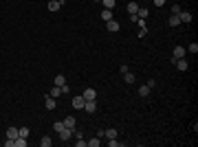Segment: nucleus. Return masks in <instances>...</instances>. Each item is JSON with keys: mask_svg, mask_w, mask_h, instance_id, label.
Listing matches in <instances>:
<instances>
[{"mask_svg": "<svg viewBox=\"0 0 198 147\" xmlns=\"http://www.w3.org/2000/svg\"><path fill=\"white\" fill-rule=\"evenodd\" d=\"M167 24H169V27H178V24H181V18H178V15H172V18L167 20Z\"/></svg>", "mask_w": 198, "mask_h": 147, "instance_id": "nucleus-17", "label": "nucleus"}, {"mask_svg": "<svg viewBox=\"0 0 198 147\" xmlns=\"http://www.w3.org/2000/svg\"><path fill=\"white\" fill-rule=\"evenodd\" d=\"M101 18H104L106 22L112 20V18H115V15H112V9H104V11H101Z\"/></svg>", "mask_w": 198, "mask_h": 147, "instance_id": "nucleus-18", "label": "nucleus"}, {"mask_svg": "<svg viewBox=\"0 0 198 147\" xmlns=\"http://www.w3.org/2000/svg\"><path fill=\"white\" fill-rule=\"evenodd\" d=\"M104 136L110 141V138H117V130L115 128H108V130H104Z\"/></svg>", "mask_w": 198, "mask_h": 147, "instance_id": "nucleus-14", "label": "nucleus"}, {"mask_svg": "<svg viewBox=\"0 0 198 147\" xmlns=\"http://www.w3.org/2000/svg\"><path fill=\"white\" fill-rule=\"evenodd\" d=\"M106 29H108V31H112V33H115V31H119V22H117L115 18H112V20H108V22H106Z\"/></svg>", "mask_w": 198, "mask_h": 147, "instance_id": "nucleus-9", "label": "nucleus"}, {"mask_svg": "<svg viewBox=\"0 0 198 147\" xmlns=\"http://www.w3.org/2000/svg\"><path fill=\"white\" fill-rule=\"evenodd\" d=\"M60 90H62V94H68V92H70V88H68V84H64V86H60Z\"/></svg>", "mask_w": 198, "mask_h": 147, "instance_id": "nucleus-29", "label": "nucleus"}, {"mask_svg": "<svg viewBox=\"0 0 198 147\" xmlns=\"http://www.w3.org/2000/svg\"><path fill=\"white\" fill-rule=\"evenodd\" d=\"M187 53H198V44H196V42H191V44H189Z\"/></svg>", "mask_w": 198, "mask_h": 147, "instance_id": "nucleus-26", "label": "nucleus"}, {"mask_svg": "<svg viewBox=\"0 0 198 147\" xmlns=\"http://www.w3.org/2000/svg\"><path fill=\"white\" fill-rule=\"evenodd\" d=\"M75 123H77L75 116H66V119H64V128H68V130H73V132H75Z\"/></svg>", "mask_w": 198, "mask_h": 147, "instance_id": "nucleus-5", "label": "nucleus"}, {"mask_svg": "<svg viewBox=\"0 0 198 147\" xmlns=\"http://www.w3.org/2000/svg\"><path fill=\"white\" fill-rule=\"evenodd\" d=\"M108 145H110V147H119L121 143H119V141H115V138H110V141H108Z\"/></svg>", "mask_w": 198, "mask_h": 147, "instance_id": "nucleus-30", "label": "nucleus"}, {"mask_svg": "<svg viewBox=\"0 0 198 147\" xmlns=\"http://www.w3.org/2000/svg\"><path fill=\"white\" fill-rule=\"evenodd\" d=\"M95 2H101V0H95Z\"/></svg>", "mask_w": 198, "mask_h": 147, "instance_id": "nucleus-33", "label": "nucleus"}, {"mask_svg": "<svg viewBox=\"0 0 198 147\" xmlns=\"http://www.w3.org/2000/svg\"><path fill=\"white\" fill-rule=\"evenodd\" d=\"M18 132H20V136H24V138L29 136V128H18Z\"/></svg>", "mask_w": 198, "mask_h": 147, "instance_id": "nucleus-28", "label": "nucleus"}, {"mask_svg": "<svg viewBox=\"0 0 198 147\" xmlns=\"http://www.w3.org/2000/svg\"><path fill=\"white\" fill-rule=\"evenodd\" d=\"M88 145H90V147H99V145H101V141H99V136H95V138L88 141Z\"/></svg>", "mask_w": 198, "mask_h": 147, "instance_id": "nucleus-22", "label": "nucleus"}, {"mask_svg": "<svg viewBox=\"0 0 198 147\" xmlns=\"http://www.w3.org/2000/svg\"><path fill=\"white\" fill-rule=\"evenodd\" d=\"M152 5H154V7H163V5H165V0H152Z\"/></svg>", "mask_w": 198, "mask_h": 147, "instance_id": "nucleus-31", "label": "nucleus"}, {"mask_svg": "<svg viewBox=\"0 0 198 147\" xmlns=\"http://www.w3.org/2000/svg\"><path fill=\"white\" fill-rule=\"evenodd\" d=\"M178 18H181V22H191V20H194V15H191L189 11H181Z\"/></svg>", "mask_w": 198, "mask_h": 147, "instance_id": "nucleus-10", "label": "nucleus"}, {"mask_svg": "<svg viewBox=\"0 0 198 147\" xmlns=\"http://www.w3.org/2000/svg\"><path fill=\"white\" fill-rule=\"evenodd\" d=\"M70 136H75V132L68 130V128H64V130L60 132V138H62V141H70Z\"/></svg>", "mask_w": 198, "mask_h": 147, "instance_id": "nucleus-7", "label": "nucleus"}, {"mask_svg": "<svg viewBox=\"0 0 198 147\" xmlns=\"http://www.w3.org/2000/svg\"><path fill=\"white\" fill-rule=\"evenodd\" d=\"M44 108H46V110H53V108H55V99H53L51 94L44 97Z\"/></svg>", "mask_w": 198, "mask_h": 147, "instance_id": "nucleus-6", "label": "nucleus"}, {"mask_svg": "<svg viewBox=\"0 0 198 147\" xmlns=\"http://www.w3.org/2000/svg\"><path fill=\"white\" fill-rule=\"evenodd\" d=\"M53 128H55V132H62V130H64V121H57V123H53Z\"/></svg>", "mask_w": 198, "mask_h": 147, "instance_id": "nucleus-27", "label": "nucleus"}, {"mask_svg": "<svg viewBox=\"0 0 198 147\" xmlns=\"http://www.w3.org/2000/svg\"><path fill=\"white\" fill-rule=\"evenodd\" d=\"M101 5H104V9H112L115 7V0H101Z\"/></svg>", "mask_w": 198, "mask_h": 147, "instance_id": "nucleus-23", "label": "nucleus"}, {"mask_svg": "<svg viewBox=\"0 0 198 147\" xmlns=\"http://www.w3.org/2000/svg\"><path fill=\"white\" fill-rule=\"evenodd\" d=\"M185 55H187V51H185V48H183V46H176V48H174V55H172V62H176V59H183Z\"/></svg>", "mask_w": 198, "mask_h": 147, "instance_id": "nucleus-2", "label": "nucleus"}, {"mask_svg": "<svg viewBox=\"0 0 198 147\" xmlns=\"http://www.w3.org/2000/svg\"><path fill=\"white\" fill-rule=\"evenodd\" d=\"M62 94V90H60V86H55V88H51V97L55 99V97H60Z\"/></svg>", "mask_w": 198, "mask_h": 147, "instance_id": "nucleus-24", "label": "nucleus"}, {"mask_svg": "<svg viewBox=\"0 0 198 147\" xmlns=\"http://www.w3.org/2000/svg\"><path fill=\"white\" fill-rule=\"evenodd\" d=\"M137 11H139V2H134V0H132V2L128 5V13H130V15H137Z\"/></svg>", "mask_w": 198, "mask_h": 147, "instance_id": "nucleus-11", "label": "nucleus"}, {"mask_svg": "<svg viewBox=\"0 0 198 147\" xmlns=\"http://www.w3.org/2000/svg\"><path fill=\"white\" fill-rule=\"evenodd\" d=\"M13 145H16V147H24V145H27V138H24V136H18V138H13Z\"/></svg>", "mask_w": 198, "mask_h": 147, "instance_id": "nucleus-16", "label": "nucleus"}, {"mask_svg": "<svg viewBox=\"0 0 198 147\" xmlns=\"http://www.w3.org/2000/svg\"><path fill=\"white\" fill-rule=\"evenodd\" d=\"M18 136H20L18 128H7V138H18Z\"/></svg>", "mask_w": 198, "mask_h": 147, "instance_id": "nucleus-13", "label": "nucleus"}, {"mask_svg": "<svg viewBox=\"0 0 198 147\" xmlns=\"http://www.w3.org/2000/svg\"><path fill=\"white\" fill-rule=\"evenodd\" d=\"M84 110H86L88 114L97 112V101H86V103H84Z\"/></svg>", "mask_w": 198, "mask_h": 147, "instance_id": "nucleus-8", "label": "nucleus"}, {"mask_svg": "<svg viewBox=\"0 0 198 147\" xmlns=\"http://www.w3.org/2000/svg\"><path fill=\"white\" fill-rule=\"evenodd\" d=\"M82 97H84L86 101H97V90H95V88H86Z\"/></svg>", "mask_w": 198, "mask_h": 147, "instance_id": "nucleus-1", "label": "nucleus"}, {"mask_svg": "<svg viewBox=\"0 0 198 147\" xmlns=\"http://www.w3.org/2000/svg\"><path fill=\"white\" fill-rule=\"evenodd\" d=\"M183 9H181V5H172V15H178Z\"/></svg>", "mask_w": 198, "mask_h": 147, "instance_id": "nucleus-25", "label": "nucleus"}, {"mask_svg": "<svg viewBox=\"0 0 198 147\" xmlns=\"http://www.w3.org/2000/svg\"><path fill=\"white\" fill-rule=\"evenodd\" d=\"M53 84H55V86H64V84H66V77H64V75H55Z\"/></svg>", "mask_w": 198, "mask_h": 147, "instance_id": "nucleus-19", "label": "nucleus"}, {"mask_svg": "<svg viewBox=\"0 0 198 147\" xmlns=\"http://www.w3.org/2000/svg\"><path fill=\"white\" fill-rule=\"evenodd\" d=\"M51 143H53L51 136H42V138H40V145H42V147H51Z\"/></svg>", "mask_w": 198, "mask_h": 147, "instance_id": "nucleus-20", "label": "nucleus"}, {"mask_svg": "<svg viewBox=\"0 0 198 147\" xmlns=\"http://www.w3.org/2000/svg\"><path fill=\"white\" fill-rule=\"evenodd\" d=\"M174 64H176V70H187V62H185V57H183V59H176Z\"/></svg>", "mask_w": 198, "mask_h": 147, "instance_id": "nucleus-15", "label": "nucleus"}, {"mask_svg": "<svg viewBox=\"0 0 198 147\" xmlns=\"http://www.w3.org/2000/svg\"><path fill=\"white\" fill-rule=\"evenodd\" d=\"M84 103H86V99L79 94V97H73V108L75 110H84Z\"/></svg>", "mask_w": 198, "mask_h": 147, "instance_id": "nucleus-3", "label": "nucleus"}, {"mask_svg": "<svg viewBox=\"0 0 198 147\" xmlns=\"http://www.w3.org/2000/svg\"><path fill=\"white\" fill-rule=\"evenodd\" d=\"M150 90H152V88H147V86H141V88H139V97H147V94H150Z\"/></svg>", "mask_w": 198, "mask_h": 147, "instance_id": "nucleus-21", "label": "nucleus"}, {"mask_svg": "<svg viewBox=\"0 0 198 147\" xmlns=\"http://www.w3.org/2000/svg\"><path fill=\"white\" fill-rule=\"evenodd\" d=\"M123 79H126V84H134V81H137V77L132 75L130 70H126V72H123Z\"/></svg>", "mask_w": 198, "mask_h": 147, "instance_id": "nucleus-12", "label": "nucleus"}, {"mask_svg": "<svg viewBox=\"0 0 198 147\" xmlns=\"http://www.w3.org/2000/svg\"><path fill=\"white\" fill-rule=\"evenodd\" d=\"M48 11H60L62 9V0H48Z\"/></svg>", "mask_w": 198, "mask_h": 147, "instance_id": "nucleus-4", "label": "nucleus"}, {"mask_svg": "<svg viewBox=\"0 0 198 147\" xmlns=\"http://www.w3.org/2000/svg\"><path fill=\"white\" fill-rule=\"evenodd\" d=\"M5 147H16V145H13V138H9V141H5Z\"/></svg>", "mask_w": 198, "mask_h": 147, "instance_id": "nucleus-32", "label": "nucleus"}]
</instances>
